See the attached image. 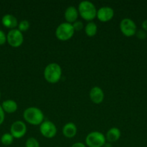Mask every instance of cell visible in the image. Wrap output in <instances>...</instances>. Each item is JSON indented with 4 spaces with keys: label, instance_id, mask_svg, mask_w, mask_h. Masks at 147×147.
<instances>
[{
    "label": "cell",
    "instance_id": "cell-24",
    "mask_svg": "<svg viewBox=\"0 0 147 147\" xmlns=\"http://www.w3.org/2000/svg\"><path fill=\"white\" fill-rule=\"evenodd\" d=\"M4 118H5V116H4V111L2 109L1 106H0V125L4 122Z\"/></svg>",
    "mask_w": 147,
    "mask_h": 147
},
{
    "label": "cell",
    "instance_id": "cell-5",
    "mask_svg": "<svg viewBox=\"0 0 147 147\" xmlns=\"http://www.w3.org/2000/svg\"><path fill=\"white\" fill-rule=\"evenodd\" d=\"M85 142L89 147H103L106 143V139L101 132L92 131L86 136Z\"/></svg>",
    "mask_w": 147,
    "mask_h": 147
},
{
    "label": "cell",
    "instance_id": "cell-13",
    "mask_svg": "<svg viewBox=\"0 0 147 147\" xmlns=\"http://www.w3.org/2000/svg\"><path fill=\"white\" fill-rule=\"evenodd\" d=\"M1 23L4 27L11 29V30H13L17 26H18V22H17V18L14 15L10 14L3 16L2 19H1Z\"/></svg>",
    "mask_w": 147,
    "mask_h": 147
},
{
    "label": "cell",
    "instance_id": "cell-1",
    "mask_svg": "<svg viewBox=\"0 0 147 147\" xmlns=\"http://www.w3.org/2000/svg\"><path fill=\"white\" fill-rule=\"evenodd\" d=\"M23 118L31 125H40L44 121V115L43 111L37 107H29L24 111Z\"/></svg>",
    "mask_w": 147,
    "mask_h": 147
},
{
    "label": "cell",
    "instance_id": "cell-15",
    "mask_svg": "<svg viewBox=\"0 0 147 147\" xmlns=\"http://www.w3.org/2000/svg\"><path fill=\"white\" fill-rule=\"evenodd\" d=\"M121 132L118 128L112 127L108 131L105 136V139L109 143L115 142L120 138Z\"/></svg>",
    "mask_w": 147,
    "mask_h": 147
},
{
    "label": "cell",
    "instance_id": "cell-23",
    "mask_svg": "<svg viewBox=\"0 0 147 147\" xmlns=\"http://www.w3.org/2000/svg\"><path fill=\"white\" fill-rule=\"evenodd\" d=\"M7 42V35L5 33L0 30V45H2Z\"/></svg>",
    "mask_w": 147,
    "mask_h": 147
},
{
    "label": "cell",
    "instance_id": "cell-28",
    "mask_svg": "<svg viewBox=\"0 0 147 147\" xmlns=\"http://www.w3.org/2000/svg\"><path fill=\"white\" fill-rule=\"evenodd\" d=\"M0 96H1V93H0Z\"/></svg>",
    "mask_w": 147,
    "mask_h": 147
},
{
    "label": "cell",
    "instance_id": "cell-3",
    "mask_svg": "<svg viewBox=\"0 0 147 147\" xmlns=\"http://www.w3.org/2000/svg\"><path fill=\"white\" fill-rule=\"evenodd\" d=\"M79 14L84 20L92 22L95 17H97V10L95 4L89 1H82L79 3L78 7Z\"/></svg>",
    "mask_w": 147,
    "mask_h": 147
},
{
    "label": "cell",
    "instance_id": "cell-11",
    "mask_svg": "<svg viewBox=\"0 0 147 147\" xmlns=\"http://www.w3.org/2000/svg\"><path fill=\"white\" fill-rule=\"evenodd\" d=\"M104 97L105 95L103 90L98 86H95L89 91V98L95 104H99L102 103L104 100Z\"/></svg>",
    "mask_w": 147,
    "mask_h": 147
},
{
    "label": "cell",
    "instance_id": "cell-21",
    "mask_svg": "<svg viewBox=\"0 0 147 147\" xmlns=\"http://www.w3.org/2000/svg\"><path fill=\"white\" fill-rule=\"evenodd\" d=\"M74 31H81L84 28V24L82 21H76L72 24Z\"/></svg>",
    "mask_w": 147,
    "mask_h": 147
},
{
    "label": "cell",
    "instance_id": "cell-7",
    "mask_svg": "<svg viewBox=\"0 0 147 147\" xmlns=\"http://www.w3.org/2000/svg\"><path fill=\"white\" fill-rule=\"evenodd\" d=\"M7 41L12 47H20L24 41L22 32H20L18 29L10 30L7 35Z\"/></svg>",
    "mask_w": 147,
    "mask_h": 147
},
{
    "label": "cell",
    "instance_id": "cell-26",
    "mask_svg": "<svg viewBox=\"0 0 147 147\" xmlns=\"http://www.w3.org/2000/svg\"><path fill=\"white\" fill-rule=\"evenodd\" d=\"M141 26H142L143 30H144V31L147 32V20H144V21L143 22L142 24H141Z\"/></svg>",
    "mask_w": 147,
    "mask_h": 147
},
{
    "label": "cell",
    "instance_id": "cell-18",
    "mask_svg": "<svg viewBox=\"0 0 147 147\" xmlns=\"http://www.w3.org/2000/svg\"><path fill=\"white\" fill-rule=\"evenodd\" d=\"M13 140H14V137L11 134L6 133L1 136V142L2 144L5 145V146H9L12 144Z\"/></svg>",
    "mask_w": 147,
    "mask_h": 147
},
{
    "label": "cell",
    "instance_id": "cell-22",
    "mask_svg": "<svg viewBox=\"0 0 147 147\" xmlns=\"http://www.w3.org/2000/svg\"><path fill=\"white\" fill-rule=\"evenodd\" d=\"M135 35H136V37H138L139 40H145V39L147 37L146 32L144 31V30H137L136 33H135Z\"/></svg>",
    "mask_w": 147,
    "mask_h": 147
},
{
    "label": "cell",
    "instance_id": "cell-14",
    "mask_svg": "<svg viewBox=\"0 0 147 147\" xmlns=\"http://www.w3.org/2000/svg\"><path fill=\"white\" fill-rule=\"evenodd\" d=\"M62 132L65 137L68 138V139H71L76 136V132H77V128L74 123L70 122V123H66L63 126Z\"/></svg>",
    "mask_w": 147,
    "mask_h": 147
},
{
    "label": "cell",
    "instance_id": "cell-12",
    "mask_svg": "<svg viewBox=\"0 0 147 147\" xmlns=\"http://www.w3.org/2000/svg\"><path fill=\"white\" fill-rule=\"evenodd\" d=\"M79 17V11L74 6H70L67 7L64 12V17L66 22L73 24L76 21H77V18Z\"/></svg>",
    "mask_w": 147,
    "mask_h": 147
},
{
    "label": "cell",
    "instance_id": "cell-6",
    "mask_svg": "<svg viewBox=\"0 0 147 147\" xmlns=\"http://www.w3.org/2000/svg\"><path fill=\"white\" fill-rule=\"evenodd\" d=\"M120 29L122 34L128 37L135 35L137 32L136 24L129 18H124L121 20L120 23Z\"/></svg>",
    "mask_w": 147,
    "mask_h": 147
},
{
    "label": "cell",
    "instance_id": "cell-19",
    "mask_svg": "<svg viewBox=\"0 0 147 147\" xmlns=\"http://www.w3.org/2000/svg\"><path fill=\"white\" fill-rule=\"evenodd\" d=\"M25 147H40V144L36 139L30 137L26 141Z\"/></svg>",
    "mask_w": 147,
    "mask_h": 147
},
{
    "label": "cell",
    "instance_id": "cell-4",
    "mask_svg": "<svg viewBox=\"0 0 147 147\" xmlns=\"http://www.w3.org/2000/svg\"><path fill=\"white\" fill-rule=\"evenodd\" d=\"M74 32L72 24L63 22L56 28V37L61 41H67L73 37Z\"/></svg>",
    "mask_w": 147,
    "mask_h": 147
},
{
    "label": "cell",
    "instance_id": "cell-8",
    "mask_svg": "<svg viewBox=\"0 0 147 147\" xmlns=\"http://www.w3.org/2000/svg\"><path fill=\"white\" fill-rule=\"evenodd\" d=\"M40 131L45 138L52 139L56 135L57 129L53 122L46 120L40 125Z\"/></svg>",
    "mask_w": 147,
    "mask_h": 147
},
{
    "label": "cell",
    "instance_id": "cell-25",
    "mask_svg": "<svg viewBox=\"0 0 147 147\" xmlns=\"http://www.w3.org/2000/svg\"><path fill=\"white\" fill-rule=\"evenodd\" d=\"M71 147H86L84 144L82 143V142H76V143L74 144Z\"/></svg>",
    "mask_w": 147,
    "mask_h": 147
},
{
    "label": "cell",
    "instance_id": "cell-17",
    "mask_svg": "<svg viewBox=\"0 0 147 147\" xmlns=\"http://www.w3.org/2000/svg\"><path fill=\"white\" fill-rule=\"evenodd\" d=\"M84 31L88 37H92L97 32V26L94 22H89L85 26Z\"/></svg>",
    "mask_w": 147,
    "mask_h": 147
},
{
    "label": "cell",
    "instance_id": "cell-10",
    "mask_svg": "<svg viewBox=\"0 0 147 147\" xmlns=\"http://www.w3.org/2000/svg\"><path fill=\"white\" fill-rule=\"evenodd\" d=\"M114 17L113 9L110 7H102L97 10V17L102 22H106L112 20Z\"/></svg>",
    "mask_w": 147,
    "mask_h": 147
},
{
    "label": "cell",
    "instance_id": "cell-27",
    "mask_svg": "<svg viewBox=\"0 0 147 147\" xmlns=\"http://www.w3.org/2000/svg\"><path fill=\"white\" fill-rule=\"evenodd\" d=\"M103 147H112V146L110 143H105Z\"/></svg>",
    "mask_w": 147,
    "mask_h": 147
},
{
    "label": "cell",
    "instance_id": "cell-16",
    "mask_svg": "<svg viewBox=\"0 0 147 147\" xmlns=\"http://www.w3.org/2000/svg\"><path fill=\"white\" fill-rule=\"evenodd\" d=\"M1 107L4 112L8 113H14L17 110V103L13 100H4L1 104Z\"/></svg>",
    "mask_w": 147,
    "mask_h": 147
},
{
    "label": "cell",
    "instance_id": "cell-20",
    "mask_svg": "<svg viewBox=\"0 0 147 147\" xmlns=\"http://www.w3.org/2000/svg\"><path fill=\"white\" fill-rule=\"evenodd\" d=\"M30 28V22L27 20H22L18 24V30L20 32H26Z\"/></svg>",
    "mask_w": 147,
    "mask_h": 147
},
{
    "label": "cell",
    "instance_id": "cell-9",
    "mask_svg": "<svg viewBox=\"0 0 147 147\" xmlns=\"http://www.w3.org/2000/svg\"><path fill=\"white\" fill-rule=\"evenodd\" d=\"M27 132V126L22 121H16L12 124L10 128V134L15 139H20L25 135Z\"/></svg>",
    "mask_w": 147,
    "mask_h": 147
},
{
    "label": "cell",
    "instance_id": "cell-2",
    "mask_svg": "<svg viewBox=\"0 0 147 147\" xmlns=\"http://www.w3.org/2000/svg\"><path fill=\"white\" fill-rule=\"evenodd\" d=\"M62 70L58 63H52L48 65L44 70V78L46 81L51 84L58 83L61 78Z\"/></svg>",
    "mask_w": 147,
    "mask_h": 147
}]
</instances>
